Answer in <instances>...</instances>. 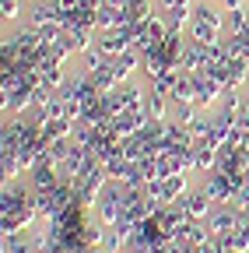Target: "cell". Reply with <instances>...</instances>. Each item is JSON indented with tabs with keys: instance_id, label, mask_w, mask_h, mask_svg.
<instances>
[{
	"instance_id": "1",
	"label": "cell",
	"mask_w": 249,
	"mask_h": 253,
	"mask_svg": "<svg viewBox=\"0 0 249 253\" xmlns=\"http://www.w3.org/2000/svg\"><path fill=\"white\" fill-rule=\"evenodd\" d=\"M134 60H137V53H134V49H127V53H123V67H130ZM112 74H116V78H123L127 71H119V63H116V71H112Z\"/></svg>"
}]
</instances>
